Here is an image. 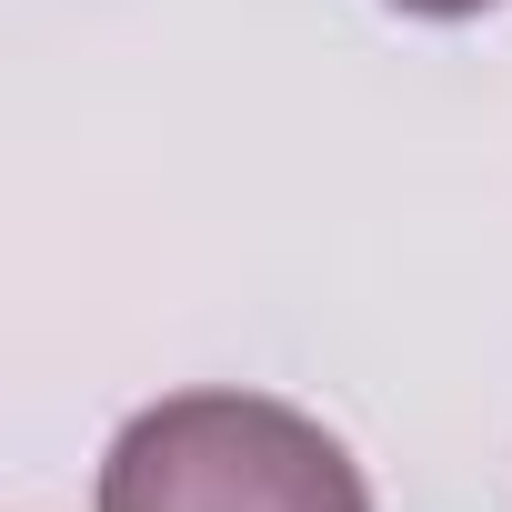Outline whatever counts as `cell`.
Returning <instances> with one entry per match:
<instances>
[{
    "label": "cell",
    "instance_id": "obj_2",
    "mask_svg": "<svg viewBox=\"0 0 512 512\" xmlns=\"http://www.w3.org/2000/svg\"><path fill=\"white\" fill-rule=\"evenodd\" d=\"M392 11H412V21H482V11H502V0H392Z\"/></svg>",
    "mask_w": 512,
    "mask_h": 512
},
{
    "label": "cell",
    "instance_id": "obj_1",
    "mask_svg": "<svg viewBox=\"0 0 512 512\" xmlns=\"http://www.w3.org/2000/svg\"><path fill=\"white\" fill-rule=\"evenodd\" d=\"M101 512H372V482L272 392H171L111 432Z\"/></svg>",
    "mask_w": 512,
    "mask_h": 512
}]
</instances>
